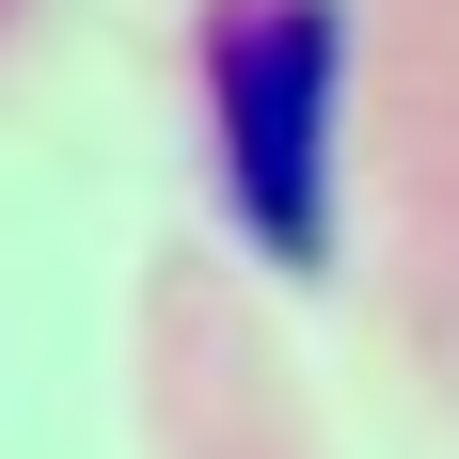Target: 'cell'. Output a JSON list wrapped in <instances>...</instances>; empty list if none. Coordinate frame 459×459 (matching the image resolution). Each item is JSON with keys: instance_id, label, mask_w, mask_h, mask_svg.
Segmentation results:
<instances>
[{"instance_id": "obj_1", "label": "cell", "mask_w": 459, "mask_h": 459, "mask_svg": "<svg viewBox=\"0 0 459 459\" xmlns=\"http://www.w3.org/2000/svg\"><path fill=\"white\" fill-rule=\"evenodd\" d=\"M206 95H222V190L270 270L333 254V143H349V16L333 0H238L206 32Z\"/></svg>"}]
</instances>
